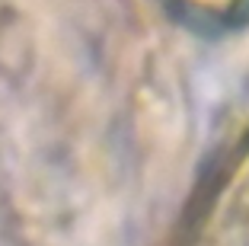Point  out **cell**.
<instances>
[{
    "label": "cell",
    "instance_id": "6da1fadb",
    "mask_svg": "<svg viewBox=\"0 0 249 246\" xmlns=\"http://www.w3.org/2000/svg\"><path fill=\"white\" fill-rule=\"evenodd\" d=\"M179 246H249V144L214 173Z\"/></svg>",
    "mask_w": 249,
    "mask_h": 246
},
{
    "label": "cell",
    "instance_id": "7a4b0ae2",
    "mask_svg": "<svg viewBox=\"0 0 249 246\" xmlns=\"http://www.w3.org/2000/svg\"><path fill=\"white\" fill-rule=\"evenodd\" d=\"M192 7H201L208 10V13H230V10H236L243 3V0H189Z\"/></svg>",
    "mask_w": 249,
    "mask_h": 246
}]
</instances>
